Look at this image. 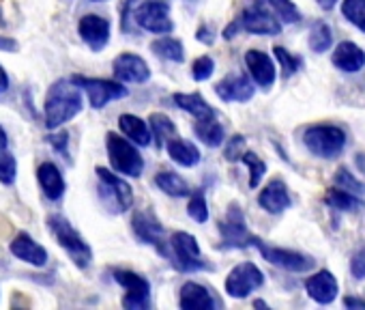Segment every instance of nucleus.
<instances>
[{
	"mask_svg": "<svg viewBox=\"0 0 365 310\" xmlns=\"http://www.w3.org/2000/svg\"><path fill=\"white\" fill-rule=\"evenodd\" d=\"M135 26L155 33V35H168L174 31V22L170 20V7L161 0H148V3L140 5L133 14Z\"/></svg>",
	"mask_w": 365,
	"mask_h": 310,
	"instance_id": "obj_9",
	"label": "nucleus"
},
{
	"mask_svg": "<svg viewBox=\"0 0 365 310\" xmlns=\"http://www.w3.org/2000/svg\"><path fill=\"white\" fill-rule=\"evenodd\" d=\"M220 233L226 248H247L252 233L247 231V222L239 205H230L226 218L220 222Z\"/></svg>",
	"mask_w": 365,
	"mask_h": 310,
	"instance_id": "obj_14",
	"label": "nucleus"
},
{
	"mask_svg": "<svg viewBox=\"0 0 365 310\" xmlns=\"http://www.w3.org/2000/svg\"><path fill=\"white\" fill-rule=\"evenodd\" d=\"M11 254L35 267H43L48 263V250L41 244H37L29 233L16 235V239L11 241Z\"/></svg>",
	"mask_w": 365,
	"mask_h": 310,
	"instance_id": "obj_20",
	"label": "nucleus"
},
{
	"mask_svg": "<svg viewBox=\"0 0 365 310\" xmlns=\"http://www.w3.org/2000/svg\"><path fill=\"white\" fill-rule=\"evenodd\" d=\"M213 71H215V61H213L211 56H200V59H196L194 65H192V78H194L196 82L209 80V78L213 76Z\"/></svg>",
	"mask_w": 365,
	"mask_h": 310,
	"instance_id": "obj_41",
	"label": "nucleus"
},
{
	"mask_svg": "<svg viewBox=\"0 0 365 310\" xmlns=\"http://www.w3.org/2000/svg\"><path fill=\"white\" fill-rule=\"evenodd\" d=\"M305 146L316 155V158H337L346 146V134L337 125H312L303 131Z\"/></svg>",
	"mask_w": 365,
	"mask_h": 310,
	"instance_id": "obj_5",
	"label": "nucleus"
},
{
	"mask_svg": "<svg viewBox=\"0 0 365 310\" xmlns=\"http://www.w3.org/2000/svg\"><path fill=\"white\" fill-rule=\"evenodd\" d=\"M215 93L224 101H241V104H245V101H250L254 97V86H252L247 76L230 74V76H226L224 80H220L215 84Z\"/></svg>",
	"mask_w": 365,
	"mask_h": 310,
	"instance_id": "obj_17",
	"label": "nucleus"
},
{
	"mask_svg": "<svg viewBox=\"0 0 365 310\" xmlns=\"http://www.w3.org/2000/svg\"><path fill=\"white\" fill-rule=\"evenodd\" d=\"M331 44H333V33H331L329 24L322 20L314 22V26L309 29V48L320 54V52H327L331 48Z\"/></svg>",
	"mask_w": 365,
	"mask_h": 310,
	"instance_id": "obj_33",
	"label": "nucleus"
},
{
	"mask_svg": "<svg viewBox=\"0 0 365 310\" xmlns=\"http://www.w3.org/2000/svg\"><path fill=\"white\" fill-rule=\"evenodd\" d=\"M71 82L88 93V101L95 110H101L108 104L127 97V89L120 82L101 80V78H84V76H73Z\"/></svg>",
	"mask_w": 365,
	"mask_h": 310,
	"instance_id": "obj_7",
	"label": "nucleus"
},
{
	"mask_svg": "<svg viewBox=\"0 0 365 310\" xmlns=\"http://www.w3.org/2000/svg\"><path fill=\"white\" fill-rule=\"evenodd\" d=\"M245 65L254 78V82L262 89H271L275 82V65L269 54L260 50H250L245 52Z\"/></svg>",
	"mask_w": 365,
	"mask_h": 310,
	"instance_id": "obj_21",
	"label": "nucleus"
},
{
	"mask_svg": "<svg viewBox=\"0 0 365 310\" xmlns=\"http://www.w3.org/2000/svg\"><path fill=\"white\" fill-rule=\"evenodd\" d=\"M172 246V254H174V263L180 271H200V269H209L211 265L202 259L198 239L185 231H178L172 235L170 239Z\"/></svg>",
	"mask_w": 365,
	"mask_h": 310,
	"instance_id": "obj_6",
	"label": "nucleus"
},
{
	"mask_svg": "<svg viewBox=\"0 0 365 310\" xmlns=\"http://www.w3.org/2000/svg\"><path fill=\"white\" fill-rule=\"evenodd\" d=\"M112 71H114V78L118 82H135V84H140V82H146L150 78V69H148L146 61L140 59L138 54H129V52L114 59Z\"/></svg>",
	"mask_w": 365,
	"mask_h": 310,
	"instance_id": "obj_16",
	"label": "nucleus"
},
{
	"mask_svg": "<svg viewBox=\"0 0 365 310\" xmlns=\"http://www.w3.org/2000/svg\"><path fill=\"white\" fill-rule=\"evenodd\" d=\"M7 89H9V76L3 67H0V93H5Z\"/></svg>",
	"mask_w": 365,
	"mask_h": 310,
	"instance_id": "obj_48",
	"label": "nucleus"
},
{
	"mask_svg": "<svg viewBox=\"0 0 365 310\" xmlns=\"http://www.w3.org/2000/svg\"><path fill=\"white\" fill-rule=\"evenodd\" d=\"M182 310H213L220 306V301L213 297V293L202 286L200 282H185L180 286V299Z\"/></svg>",
	"mask_w": 365,
	"mask_h": 310,
	"instance_id": "obj_18",
	"label": "nucleus"
},
{
	"mask_svg": "<svg viewBox=\"0 0 365 310\" xmlns=\"http://www.w3.org/2000/svg\"><path fill=\"white\" fill-rule=\"evenodd\" d=\"M118 127L125 138H129L138 146H148L153 142V134L146 121H142L135 114H120L118 116Z\"/></svg>",
	"mask_w": 365,
	"mask_h": 310,
	"instance_id": "obj_26",
	"label": "nucleus"
},
{
	"mask_svg": "<svg viewBox=\"0 0 365 310\" xmlns=\"http://www.w3.org/2000/svg\"><path fill=\"white\" fill-rule=\"evenodd\" d=\"M174 106L180 108L182 112L192 114L194 119H209V116H215L213 108L198 95V93H176L172 97Z\"/></svg>",
	"mask_w": 365,
	"mask_h": 310,
	"instance_id": "obj_27",
	"label": "nucleus"
},
{
	"mask_svg": "<svg viewBox=\"0 0 365 310\" xmlns=\"http://www.w3.org/2000/svg\"><path fill=\"white\" fill-rule=\"evenodd\" d=\"M198 41H202V44H209V46H211V44L215 41V37H213V31H211V29L207 31V26H202V29L198 31Z\"/></svg>",
	"mask_w": 365,
	"mask_h": 310,
	"instance_id": "obj_46",
	"label": "nucleus"
},
{
	"mask_svg": "<svg viewBox=\"0 0 365 310\" xmlns=\"http://www.w3.org/2000/svg\"><path fill=\"white\" fill-rule=\"evenodd\" d=\"M37 179H39V186H41L43 194L50 201H58L65 194V179H63V173L58 171L56 164H52V162L39 164Z\"/></svg>",
	"mask_w": 365,
	"mask_h": 310,
	"instance_id": "obj_24",
	"label": "nucleus"
},
{
	"mask_svg": "<svg viewBox=\"0 0 365 310\" xmlns=\"http://www.w3.org/2000/svg\"><path fill=\"white\" fill-rule=\"evenodd\" d=\"M273 52H275V59L279 61L282 69H284V78H290L292 74H297V71L301 69L303 61H301L299 56H292L286 48L275 46V48H273Z\"/></svg>",
	"mask_w": 365,
	"mask_h": 310,
	"instance_id": "obj_39",
	"label": "nucleus"
},
{
	"mask_svg": "<svg viewBox=\"0 0 365 310\" xmlns=\"http://www.w3.org/2000/svg\"><path fill=\"white\" fill-rule=\"evenodd\" d=\"M131 229H133V233H135V237L142 241V244H148V246H153L155 250H159L163 256L168 254V250H165V246H163V224L159 222V218L153 214V211H148V209H144V211H135L133 214V220H131Z\"/></svg>",
	"mask_w": 365,
	"mask_h": 310,
	"instance_id": "obj_13",
	"label": "nucleus"
},
{
	"mask_svg": "<svg viewBox=\"0 0 365 310\" xmlns=\"http://www.w3.org/2000/svg\"><path fill=\"white\" fill-rule=\"evenodd\" d=\"M91 3H101V0H91Z\"/></svg>",
	"mask_w": 365,
	"mask_h": 310,
	"instance_id": "obj_52",
	"label": "nucleus"
},
{
	"mask_svg": "<svg viewBox=\"0 0 365 310\" xmlns=\"http://www.w3.org/2000/svg\"><path fill=\"white\" fill-rule=\"evenodd\" d=\"M239 31H247L252 35H279L282 33V22L269 11V7L264 3H256L252 7H247L226 31L224 37L232 39Z\"/></svg>",
	"mask_w": 365,
	"mask_h": 310,
	"instance_id": "obj_3",
	"label": "nucleus"
},
{
	"mask_svg": "<svg viewBox=\"0 0 365 310\" xmlns=\"http://www.w3.org/2000/svg\"><path fill=\"white\" fill-rule=\"evenodd\" d=\"M148 127H150V134H153V138H155V142H157V146H159V149H161V146H165V142H168L170 138H174V136H176V127H174V123H172L165 114H159V112L150 114V119H148Z\"/></svg>",
	"mask_w": 365,
	"mask_h": 310,
	"instance_id": "obj_32",
	"label": "nucleus"
},
{
	"mask_svg": "<svg viewBox=\"0 0 365 310\" xmlns=\"http://www.w3.org/2000/svg\"><path fill=\"white\" fill-rule=\"evenodd\" d=\"M155 186H157L163 194L176 196V199L192 194V188H190V184H187L185 179H182L180 175H176V173H168V171H163V173H159V175L155 177Z\"/></svg>",
	"mask_w": 365,
	"mask_h": 310,
	"instance_id": "obj_30",
	"label": "nucleus"
},
{
	"mask_svg": "<svg viewBox=\"0 0 365 310\" xmlns=\"http://www.w3.org/2000/svg\"><path fill=\"white\" fill-rule=\"evenodd\" d=\"M187 214H190L196 222H200V224L209 220V205H207V199H205L202 192H196V194L192 196V201H190V205H187Z\"/></svg>",
	"mask_w": 365,
	"mask_h": 310,
	"instance_id": "obj_40",
	"label": "nucleus"
},
{
	"mask_svg": "<svg viewBox=\"0 0 365 310\" xmlns=\"http://www.w3.org/2000/svg\"><path fill=\"white\" fill-rule=\"evenodd\" d=\"M82 106H84V101H82L80 86H76L71 80L54 82L46 95V106H43L46 125L50 129L65 125L67 121H71L80 114Z\"/></svg>",
	"mask_w": 365,
	"mask_h": 310,
	"instance_id": "obj_1",
	"label": "nucleus"
},
{
	"mask_svg": "<svg viewBox=\"0 0 365 310\" xmlns=\"http://www.w3.org/2000/svg\"><path fill=\"white\" fill-rule=\"evenodd\" d=\"M114 280L127 291L123 297V306L129 310H144L150 306V284L135 271L114 269Z\"/></svg>",
	"mask_w": 365,
	"mask_h": 310,
	"instance_id": "obj_10",
	"label": "nucleus"
},
{
	"mask_svg": "<svg viewBox=\"0 0 365 310\" xmlns=\"http://www.w3.org/2000/svg\"><path fill=\"white\" fill-rule=\"evenodd\" d=\"M0 24H3V11H0Z\"/></svg>",
	"mask_w": 365,
	"mask_h": 310,
	"instance_id": "obj_51",
	"label": "nucleus"
},
{
	"mask_svg": "<svg viewBox=\"0 0 365 310\" xmlns=\"http://www.w3.org/2000/svg\"><path fill=\"white\" fill-rule=\"evenodd\" d=\"M7 146V131L0 127V149H5Z\"/></svg>",
	"mask_w": 365,
	"mask_h": 310,
	"instance_id": "obj_49",
	"label": "nucleus"
},
{
	"mask_svg": "<svg viewBox=\"0 0 365 310\" xmlns=\"http://www.w3.org/2000/svg\"><path fill=\"white\" fill-rule=\"evenodd\" d=\"M196 136L207 144V146H220L226 138L224 125L220 121H215V116L209 119H198L196 127H194Z\"/></svg>",
	"mask_w": 365,
	"mask_h": 310,
	"instance_id": "obj_29",
	"label": "nucleus"
},
{
	"mask_svg": "<svg viewBox=\"0 0 365 310\" xmlns=\"http://www.w3.org/2000/svg\"><path fill=\"white\" fill-rule=\"evenodd\" d=\"M165 149H168V155L170 160L176 162L178 166H185V169H194L198 162H200V151L196 144L187 142V140H180V138H170L165 142Z\"/></svg>",
	"mask_w": 365,
	"mask_h": 310,
	"instance_id": "obj_25",
	"label": "nucleus"
},
{
	"mask_svg": "<svg viewBox=\"0 0 365 310\" xmlns=\"http://www.w3.org/2000/svg\"><path fill=\"white\" fill-rule=\"evenodd\" d=\"M150 52L163 61H170V63H182L185 61V48L182 44L174 37H161L157 41L150 44Z\"/></svg>",
	"mask_w": 365,
	"mask_h": 310,
	"instance_id": "obj_28",
	"label": "nucleus"
},
{
	"mask_svg": "<svg viewBox=\"0 0 365 310\" xmlns=\"http://www.w3.org/2000/svg\"><path fill=\"white\" fill-rule=\"evenodd\" d=\"M331 61H333V65H335L339 71L354 74V71L363 69V65H365V52H363L356 44H352V41H341V44L335 48Z\"/></svg>",
	"mask_w": 365,
	"mask_h": 310,
	"instance_id": "obj_23",
	"label": "nucleus"
},
{
	"mask_svg": "<svg viewBox=\"0 0 365 310\" xmlns=\"http://www.w3.org/2000/svg\"><path fill=\"white\" fill-rule=\"evenodd\" d=\"M318 3H320V5H322L324 9H331V7L335 5V0H318Z\"/></svg>",
	"mask_w": 365,
	"mask_h": 310,
	"instance_id": "obj_50",
	"label": "nucleus"
},
{
	"mask_svg": "<svg viewBox=\"0 0 365 310\" xmlns=\"http://www.w3.org/2000/svg\"><path fill=\"white\" fill-rule=\"evenodd\" d=\"M243 146H245V138L243 136H235L228 142V146H226V160H230V162L239 160L241 153H243Z\"/></svg>",
	"mask_w": 365,
	"mask_h": 310,
	"instance_id": "obj_42",
	"label": "nucleus"
},
{
	"mask_svg": "<svg viewBox=\"0 0 365 310\" xmlns=\"http://www.w3.org/2000/svg\"><path fill=\"white\" fill-rule=\"evenodd\" d=\"M48 226H50L54 239L58 241V246L69 254V259L80 269H86L91 265V261H93V250L84 241V237L71 226V222L67 218H63V216H50Z\"/></svg>",
	"mask_w": 365,
	"mask_h": 310,
	"instance_id": "obj_2",
	"label": "nucleus"
},
{
	"mask_svg": "<svg viewBox=\"0 0 365 310\" xmlns=\"http://www.w3.org/2000/svg\"><path fill=\"white\" fill-rule=\"evenodd\" d=\"M305 291L314 301L331 304L339 293V284H337V278L329 269H320L318 274H314L305 280Z\"/></svg>",
	"mask_w": 365,
	"mask_h": 310,
	"instance_id": "obj_19",
	"label": "nucleus"
},
{
	"mask_svg": "<svg viewBox=\"0 0 365 310\" xmlns=\"http://www.w3.org/2000/svg\"><path fill=\"white\" fill-rule=\"evenodd\" d=\"M324 203L337 211H359L365 207V201H361L356 194H350L346 190H339V188H333L327 192L324 196Z\"/></svg>",
	"mask_w": 365,
	"mask_h": 310,
	"instance_id": "obj_31",
	"label": "nucleus"
},
{
	"mask_svg": "<svg viewBox=\"0 0 365 310\" xmlns=\"http://www.w3.org/2000/svg\"><path fill=\"white\" fill-rule=\"evenodd\" d=\"M0 50H3V52H16L18 41L11 39V37H0Z\"/></svg>",
	"mask_w": 365,
	"mask_h": 310,
	"instance_id": "obj_45",
	"label": "nucleus"
},
{
	"mask_svg": "<svg viewBox=\"0 0 365 310\" xmlns=\"http://www.w3.org/2000/svg\"><path fill=\"white\" fill-rule=\"evenodd\" d=\"M250 246L258 248V252L271 263V265H277L282 269H288V271H307L316 265V261L303 252H294V250H286V248H275V246H269L264 244L262 239L254 237L250 239Z\"/></svg>",
	"mask_w": 365,
	"mask_h": 310,
	"instance_id": "obj_8",
	"label": "nucleus"
},
{
	"mask_svg": "<svg viewBox=\"0 0 365 310\" xmlns=\"http://www.w3.org/2000/svg\"><path fill=\"white\" fill-rule=\"evenodd\" d=\"M97 177L101 181V194H103L106 203H110L116 214H123L133 205L131 186L123 177L114 175L112 171H108L103 166H97Z\"/></svg>",
	"mask_w": 365,
	"mask_h": 310,
	"instance_id": "obj_11",
	"label": "nucleus"
},
{
	"mask_svg": "<svg viewBox=\"0 0 365 310\" xmlns=\"http://www.w3.org/2000/svg\"><path fill=\"white\" fill-rule=\"evenodd\" d=\"M290 194H288V186L282 179H273L264 186V190L258 196V205L269 211V214H282L290 207Z\"/></svg>",
	"mask_w": 365,
	"mask_h": 310,
	"instance_id": "obj_22",
	"label": "nucleus"
},
{
	"mask_svg": "<svg viewBox=\"0 0 365 310\" xmlns=\"http://www.w3.org/2000/svg\"><path fill=\"white\" fill-rule=\"evenodd\" d=\"M239 160L250 169V188H258L260 186V179L267 173V164L258 158L256 153H252V151H243Z\"/></svg>",
	"mask_w": 365,
	"mask_h": 310,
	"instance_id": "obj_35",
	"label": "nucleus"
},
{
	"mask_svg": "<svg viewBox=\"0 0 365 310\" xmlns=\"http://www.w3.org/2000/svg\"><path fill=\"white\" fill-rule=\"evenodd\" d=\"M78 33L93 52H101L110 44V22L97 14L84 16L78 24Z\"/></svg>",
	"mask_w": 365,
	"mask_h": 310,
	"instance_id": "obj_15",
	"label": "nucleus"
},
{
	"mask_svg": "<svg viewBox=\"0 0 365 310\" xmlns=\"http://www.w3.org/2000/svg\"><path fill=\"white\" fill-rule=\"evenodd\" d=\"M335 186L339 188V190H346V192H350V194H356V196H363L365 194V184H361L348 169H339L337 173H335Z\"/></svg>",
	"mask_w": 365,
	"mask_h": 310,
	"instance_id": "obj_37",
	"label": "nucleus"
},
{
	"mask_svg": "<svg viewBox=\"0 0 365 310\" xmlns=\"http://www.w3.org/2000/svg\"><path fill=\"white\" fill-rule=\"evenodd\" d=\"M344 306L346 308H365V299H361V297H344Z\"/></svg>",
	"mask_w": 365,
	"mask_h": 310,
	"instance_id": "obj_47",
	"label": "nucleus"
},
{
	"mask_svg": "<svg viewBox=\"0 0 365 310\" xmlns=\"http://www.w3.org/2000/svg\"><path fill=\"white\" fill-rule=\"evenodd\" d=\"M16 175H18V162L11 153L0 149V184L5 186H11L16 181Z\"/></svg>",
	"mask_w": 365,
	"mask_h": 310,
	"instance_id": "obj_38",
	"label": "nucleus"
},
{
	"mask_svg": "<svg viewBox=\"0 0 365 310\" xmlns=\"http://www.w3.org/2000/svg\"><path fill=\"white\" fill-rule=\"evenodd\" d=\"M106 146H108L110 164L116 173H120L123 177H133V179H138L142 175L144 160H142L140 151L135 149V144H131L127 138H120L114 131H108Z\"/></svg>",
	"mask_w": 365,
	"mask_h": 310,
	"instance_id": "obj_4",
	"label": "nucleus"
},
{
	"mask_svg": "<svg viewBox=\"0 0 365 310\" xmlns=\"http://www.w3.org/2000/svg\"><path fill=\"white\" fill-rule=\"evenodd\" d=\"M267 7L273 9V14L277 16V20L286 22V24H294L301 20V11L294 7L292 0H262Z\"/></svg>",
	"mask_w": 365,
	"mask_h": 310,
	"instance_id": "obj_34",
	"label": "nucleus"
},
{
	"mask_svg": "<svg viewBox=\"0 0 365 310\" xmlns=\"http://www.w3.org/2000/svg\"><path fill=\"white\" fill-rule=\"evenodd\" d=\"M262 284H264V274L254 263L245 261L230 269L226 278V293L235 299H243L252 291L260 289Z\"/></svg>",
	"mask_w": 365,
	"mask_h": 310,
	"instance_id": "obj_12",
	"label": "nucleus"
},
{
	"mask_svg": "<svg viewBox=\"0 0 365 310\" xmlns=\"http://www.w3.org/2000/svg\"><path fill=\"white\" fill-rule=\"evenodd\" d=\"M350 271H352V276H354L356 280H363V278H365V248H361V250L352 256V261H350Z\"/></svg>",
	"mask_w": 365,
	"mask_h": 310,
	"instance_id": "obj_43",
	"label": "nucleus"
},
{
	"mask_svg": "<svg viewBox=\"0 0 365 310\" xmlns=\"http://www.w3.org/2000/svg\"><path fill=\"white\" fill-rule=\"evenodd\" d=\"M48 140L52 142L54 149H58L63 155H67V134H65V131H63V134H56V136H50Z\"/></svg>",
	"mask_w": 365,
	"mask_h": 310,
	"instance_id": "obj_44",
	"label": "nucleus"
},
{
	"mask_svg": "<svg viewBox=\"0 0 365 310\" xmlns=\"http://www.w3.org/2000/svg\"><path fill=\"white\" fill-rule=\"evenodd\" d=\"M341 14L350 24L365 33V0H344Z\"/></svg>",
	"mask_w": 365,
	"mask_h": 310,
	"instance_id": "obj_36",
	"label": "nucleus"
}]
</instances>
